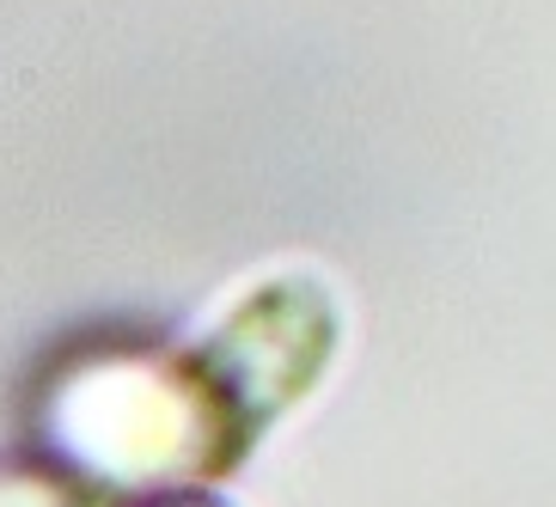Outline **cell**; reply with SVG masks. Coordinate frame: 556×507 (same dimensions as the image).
<instances>
[{
  "instance_id": "obj_2",
  "label": "cell",
  "mask_w": 556,
  "mask_h": 507,
  "mask_svg": "<svg viewBox=\"0 0 556 507\" xmlns=\"http://www.w3.org/2000/svg\"><path fill=\"white\" fill-rule=\"evenodd\" d=\"M165 507H220V502H202V495H190V502H165Z\"/></svg>"
},
{
  "instance_id": "obj_1",
  "label": "cell",
  "mask_w": 556,
  "mask_h": 507,
  "mask_svg": "<svg viewBox=\"0 0 556 507\" xmlns=\"http://www.w3.org/2000/svg\"><path fill=\"white\" fill-rule=\"evenodd\" d=\"M0 507H111L99 477L67 465H0Z\"/></svg>"
}]
</instances>
